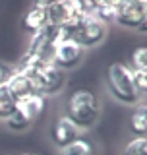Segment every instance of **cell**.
<instances>
[{"mask_svg":"<svg viewBox=\"0 0 147 155\" xmlns=\"http://www.w3.org/2000/svg\"><path fill=\"white\" fill-rule=\"evenodd\" d=\"M68 118L76 124L80 130H91L101 118V101L97 93H93L87 87L74 89L66 101V113Z\"/></svg>","mask_w":147,"mask_h":155,"instance_id":"1","label":"cell"},{"mask_svg":"<svg viewBox=\"0 0 147 155\" xmlns=\"http://www.w3.org/2000/svg\"><path fill=\"white\" fill-rule=\"evenodd\" d=\"M105 80H106L109 93L116 101H120L124 105L139 103L141 97L134 84V70L128 64H124V62H112V64H109Z\"/></svg>","mask_w":147,"mask_h":155,"instance_id":"2","label":"cell"},{"mask_svg":"<svg viewBox=\"0 0 147 155\" xmlns=\"http://www.w3.org/2000/svg\"><path fill=\"white\" fill-rule=\"evenodd\" d=\"M29 78L35 93L41 95H56L64 87V72L58 70L52 62H31L25 66H16Z\"/></svg>","mask_w":147,"mask_h":155,"instance_id":"3","label":"cell"},{"mask_svg":"<svg viewBox=\"0 0 147 155\" xmlns=\"http://www.w3.org/2000/svg\"><path fill=\"white\" fill-rule=\"evenodd\" d=\"M60 39V29L54 25H45L41 31L31 35L27 51L23 52L19 66L31 64V62H52V54H54V45Z\"/></svg>","mask_w":147,"mask_h":155,"instance_id":"4","label":"cell"},{"mask_svg":"<svg viewBox=\"0 0 147 155\" xmlns=\"http://www.w3.org/2000/svg\"><path fill=\"white\" fill-rule=\"evenodd\" d=\"M105 37H106V25L101 23L93 14H81L72 33V39H76L85 51L89 47H97L99 43H103Z\"/></svg>","mask_w":147,"mask_h":155,"instance_id":"5","label":"cell"},{"mask_svg":"<svg viewBox=\"0 0 147 155\" xmlns=\"http://www.w3.org/2000/svg\"><path fill=\"white\" fill-rule=\"evenodd\" d=\"M85 56V48H83L76 39L72 37H60L54 45V54H52V64L58 70L66 72L76 68Z\"/></svg>","mask_w":147,"mask_h":155,"instance_id":"6","label":"cell"},{"mask_svg":"<svg viewBox=\"0 0 147 155\" xmlns=\"http://www.w3.org/2000/svg\"><path fill=\"white\" fill-rule=\"evenodd\" d=\"M143 21V0H118L116 2V21L120 27L138 29Z\"/></svg>","mask_w":147,"mask_h":155,"instance_id":"7","label":"cell"},{"mask_svg":"<svg viewBox=\"0 0 147 155\" xmlns=\"http://www.w3.org/2000/svg\"><path fill=\"white\" fill-rule=\"evenodd\" d=\"M77 138H80V130L76 128V124H74L66 114L58 116L56 122L52 124V128H51V140H52V143H54L56 147L62 151V149L68 147V145H70L74 140H77Z\"/></svg>","mask_w":147,"mask_h":155,"instance_id":"8","label":"cell"},{"mask_svg":"<svg viewBox=\"0 0 147 155\" xmlns=\"http://www.w3.org/2000/svg\"><path fill=\"white\" fill-rule=\"evenodd\" d=\"M47 16H48V23L51 25L62 27V25H68V23L76 21L81 14L77 12L74 0H60V2H54L51 6H47Z\"/></svg>","mask_w":147,"mask_h":155,"instance_id":"9","label":"cell"},{"mask_svg":"<svg viewBox=\"0 0 147 155\" xmlns=\"http://www.w3.org/2000/svg\"><path fill=\"white\" fill-rule=\"evenodd\" d=\"M16 109L33 124L47 110V97L41 93H31V95L23 97V99H19L16 103Z\"/></svg>","mask_w":147,"mask_h":155,"instance_id":"10","label":"cell"},{"mask_svg":"<svg viewBox=\"0 0 147 155\" xmlns=\"http://www.w3.org/2000/svg\"><path fill=\"white\" fill-rule=\"evenodd\" d=\"M45 25H48V16H47V6L41 4H33L31 8L23 14L21 27L23 31H27L29 35H35L37 31H41Z\"/></svg>","mask_w":147,"mask_h":155,"instance_id":"11","label":"cell"},{"mask_svg":"<svg viewBox=\"0 0 147 155\" xmlns=\"http://www.w3.org/2000/svg\"><path fill=\"white\" fill-rule=\"evenodd\" d=\"M128 128L134 138H147V101H139L134 105Z\"/></svg>","mask_w":147,"mask_h":155,"instance_id":"12","label":"cell"},{"mask_svg":"<svg viewBox=\"0 0 147 155\" xmlns=\"http://www.w3.org/2000/svg\"><path fill=\"white\" fill-rule=\"evenodd\" d=\"M6 85L10 87V91H12V95L16 97V101L23 99V97H27V95H31V93H35V89H33L29 78L23 74L21 70H18V68H16V72L12 74V78L8 80Z\"/></svg>","mask_w":147,"mask_h":155,"instance_id":"13","label":"cell"},{"mask_svg":"<svg viewBox=\"0 0 147 155\" xmlns=\"http://www.w3.org/2000/svg\"><path fill=\"white\" fill-rule=\"evenodd\" d=\"M16 97L12 95V91H10V87L6 84L0 85V120H6L10 114L14 113V109H16Z\"/></svg>","mask_w":147,"mask_h":155,"instance_id":"14","label":"cell"},{"mask_svg":"<svg viewBox=\"0 0 147 155\" xmlns=\"http://www.w3.org/2000/svg\"><path fill=\"white\" fill-rule=\"evenodd\" d=\"M4 122H6V126L12 130V132H25V130H29V128L33 126V124L25 118V116L19 113L18 109H14V113L10 114L8 118L4 120Z\"/></svg>","mask_w":147,"mask_h":155,"instance_id":"15","label":"cell"},{"mask_svg":"<svg viewBox=\"0 0 147 155\" xmlns=\"http://www.w3.org/2000/svg\"><path fill=\"white\" fill-rule=\"evenodd\" d=\"M93 16L109 27L110 23L116 21V4H110V6H97L95 12H93Z\"/></svg>","mask_w":147,"mask_h":155,"instance_id":"16","label":"cell"},{"mask_svg":"<svg viewBox=\"0 0 147 155\" xmlns=\"http://www.w3.org/2000/svg\"><path fill=\"white\" fill-rule=\"evenodd\" d=\"M122 155H147V138H132L124 145Z\"/></svg>","mask_w":147,"mask_h":155,"instance_id":"17","label":"cell"},{"mask_svg":"<svg viewBox=\"0 0 147 155\" xmlns=\"http://www.w3.org/2000/svg\"><path fill=\"white\" fill-rule=\"evenodd\" d=\"M132 70H147V47L141 45L132 52V62H130Z\"/></svg>","mask_w":147,"mask_h":155,"instance_id":"18","label":"cell"},{"mask_svg":"<svg viewBox=\"0 0 147 155\" xmlns=\"http://www.w3.org/2000/svg\"><path fill=\"white\" fill-rule=\"evenodd\" d=\"M134 84L139 97L147 95V70H134Z\"/></svg>","mask_w":147,"mask_h":155,"instance_id":"19","label":"cell"},{"mask_svg":"<svg viewBox=\"0 0 147 155\" xmlns=\"http://www.w3.org/2000/svg\"><path fill=\"white\" fill-rule=\"evenodd\" d=\"M14 72H16V66H12L10 62L0 60V85H2V84H8V80L12 78Z\"/></svg>","mask_w":147,"mask_h":155,"instance_id":"20","label":"cell"},{"mask_svg":"<svg viewBox=\"0 0 147 155\" xmlns=\"http://www.w3.org/2000/svg\"><path fill=\"white\" fill-rule=\"evenodd\" d=\"M80 14H93L95 12V2L93 0H74Z\"/></svg>","mask_w":147,"mask_h":155,"instance_id":"21","label":"cell"},{"mask_svg":"<svg viewBox=\"0 0 147 155\" xmlns=\"http://www.w3.org/2000/svg\"><path fill=\"white\" fill-rule=\"evenodd\" d=\"M95 2V8L97 6H110V4H116L118 0H93Z\"/></svg>","mask_w":147,"mask_h":155,"instance_id":"22","label":"cell"},{"mask_svg":"<svg viewBox=\"0 0 147 155\" xmlns=\"http://www.w3.org/2000/svg\"><path fill=\"white\" fill-rule=\"evenodd\" d=\"M54 2H60V0H35V4H41V6H51Z\"/></svg>","mask_w":147,"mask_h":155,"instance_id":"23","label":"cell"},{"mask_svg":"<svg viewBox=\"0 0 147 155\" xmlns=\"http://www.w3.org/2000/svg\"><path fill=\"white\" fill-rule=\"evenodd\" d=\"M21 155H35V153H21Z\"/></svg>","mask_w":147,"mask_h":155,"instance_id":"24","label":"cell"},{"mask_svg":"<svg viewBox=\"0 0 147 155\" xmlns=\"http://www.w3.org/2000/svg\"><path fill=\"white\" fill-rule=\"evenodd\" d=\"M62 155H64V153H62Z\"/></svg>","mask_w":147,"mask_h":155,"instance_id":"25","label":"cell"}]
</instances>
